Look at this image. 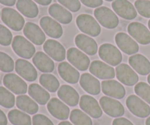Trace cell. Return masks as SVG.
<instances>
[{
    "label": "cell",
    "instance_id": "6da1fadb",
    "mask_svg": "<svg viewBox=\"0 0 150 125\" xmlns=\"http://www.w3.org/2000/svg\"><path fill=\"white\" fill-rule=\"evenodd\" d=\"M76 24L81 32L88 35L97 37L100 34V26L98 22L90 15H79L76 18Z\"/></svg>",
    "mask_w": 150,
    "mask_h": 125
},
{
    "label": "cell",
    "instance_id": "7a4b0ae2",
    "mask_svg": "<svg viewBox=\"0 0 150 125\" xmlns=\"http://www.w3.org/2000/svg\"><path fill=\"white\" fill-rule=\"evenodd\" d=\"M1 18L4 23L14 31L18 32L24 26L25 20L23 16L13 8H3L1 10Z\"/></svg>",
    "mask_w": 150,
    "mask_h": 125
},
{
    "label": "cell",
    "instance_id": "3957f363",
    "mask_svg": "<svg viewBox=\"0 0 150 125\" xmlns=\"http://www.w3.org/2000/svg\"><path fill=\"white\" fill-rule=\"evenodd\" d=\"M12 48L18 56L23 59H29L35 54V48L32 42L21 35L13 38Z\"/></svg>",
    "mask_w": 150,
    "mask_h": 125
},
{
    "label": "cell",
    "instance_id": "277c9868",
    "mask_svg": "<svg viewBox=\"0 0 150 125\" xmlns=\"http://www.w3.org/2000/svg\"><path fill=\"white\" fill-rule=\"evenodd\" d=\"M94 15L100 25L107 29H112L119 24V18L115 13L106 7H99L95 9Z\"/></svg>",
    "mask_w": 150,
    "mask_h": 125
},
{
    "label": "cell",
    "instance_id": "5b68a950",
    "mask_svg": "<svg viewBox=\"0 0 150 125\" xmlns=\"http://www.w3.org/2000/svg\"><path fill=\"white\" fill-rule=\"evenodd\" d=\"M98 54L103 61L111 66H118L122 60V55L120 50L109 43H105L100 45Z\"/></svg>",
    "mask_w": 150,
    "mask_h": 125
},
{
    "label": "cell",
    "instance_id": "8992f818",
    "mask_svg": "<svg viewBox=\"0 0 150 125\" xmlns=\"http://www.w3.org/2000/svg\"><path fill=\"white\" fill-rule=\"evenodd\" d=\"M126 105L132 114L140 118H146L150 114L149 105L136 95L129 96L126 100Z\"/></svg>",
    "mask_w": 150,
    "mask_h": 125
},
{
    "label": "cell",
    "instance_id": "52a82bcc",
    "mask_svg": "<svg viewBox=\"0 0 150 125\" xmlns=\"http://www.w3.org/2000/svg\"><path fill=\"white\" fill-rule=\"evenodd\" d=\"M67 59L73 67L81 71H85L90 66V59L87 55L76 48L67 50Z\"/></svg>",
    "mask_w": 150,
    "mask_h": 125
},
{
    "label": "cell",
    "instance_id": "ba28073f",
    "mask_svg": "<svg viewBox=\"0 0 150 125\" xmlns=\"http://www.w3.org/2000/svg\"><path fill=\"white\" fill-rule=\"evenodd\" d=\"M129 35L142 45L150 43V32L144 24L139 22H132L127 26Z\"/></svg>",
    "mask_w": 150,
    "mask_h": 125
},
{
    "label": "cell",
    "instance_id": "9c48e42d",
    "mask_svg": "<svg viewBox=\"0 0 150 125\" xmlns=\"http://www.w3.org/2000/svg\"><path fill=\"white\" fill-rule=\"evenodd\" d=\"M100 105L103 111L111 117H120L125 114V108L122 104L117 100L108 97H102L100 100Z\"/></svg>",
    "mask_w": 150,
    "mask_h": 125
},
{
    "label": "cell",
    "instance_id": "30bf717a",
    "mask_svg": "<svg viewBox=\"0 0 150 125\" xmlns=\"http://www.w3.org/2000/svg\"><path fill=\"white\" fill-rule=\"evenodd\" d=\"M3 83L6 88L16 95H24L27 92L28 86L26 82L13 73L5 75L3 78Z\"/></svg>",
    "mask_w": 150,
    "mask_h": 125
},
{
    "label": "cell",
    "instance_id": "8fae6325",
    "mask_svg": "<svg viewBox=\"0 0 150 125\" xmlns=\"http://www.w3.org/2000/svg\"><path fill=\"white\" fill-rule=\"evenodd\" d=\"M80 108L86 114L94 119H98L102 117L103 110L98 101L92 96L83 95L79 102Z\"/></svg>",
    "mask_w": 150,
    "mask_h": 125
},
{
    "label": "cell",
    "instance_id": "7c38bea8",
    "mask_svg": "<svg viewBox=\"0 0 150 125\" xmlns=\"http://www.w3.org/2000/svg\"><path fill=\"white\" fill-rule=\"evenodd\" d=\"M115 72L117 79L126 86H133L139 81L138 75L128 64H119L116 67Z\"/></svg>",
    "mask_w": 150,
    "mask_h": 125
},
{
    "label": "cell",
    "instance_id": "4fadbf2b",
    "mask_svg": "<svg viewBox=\"0 0 150 125\" xmlns=\"http://www.w3.org/2000/svg\"><path fill=\"white\" fill-rule=\"evenodd\" d=\"M115 42L122 52L131 55L138 53L139 46L130 36L124 32H119L115 36Z\"/></svg>",
    "mask_w": 150,
    "mask_h": 125
},
{
    "label": "cell",
    "instance_id": "5bb4252c",
    "mask_svg": "<svg viewBox=\"0 0 150 125\" xmlns=\"http://www.w3.org/2000/svg\"><path fill=\"white\" fill-rule=\"evenodd\" d=\"M112 8L117 15L127 20H133L137 16L136 8L127 0H114Z\"/></svg>",
    "mask_w": 150,
    "mask_h": 125
},
{
    "label": "cell",
    "instance_id": "9a60e30c",
    "mask_svg": "<svg viewBox=\"0 0 150 125\" xmlns=\"http://www.w3.org/2000/svg\"><path fill=\"white\" fill-rule=\"evenodd\" d=\"M89 71L100 79H112L115 77V70L103 61L95 60L91 63Z\"/></svg>",
    "mask_w": 150,
    "mask_h": 125
},
{
    "label": "cell",
    "instance_id": "2e32d148",
    "mask_svg": "<svg viewBox=\"0 0 150 125\" xmlns=\"http://www.w3.org/2000/svg\"><path fill=\"white\" fill-rule=\"evenodd\" d=\"M47 108L50 114L57 119L64 121L69 118L70 108L58 98L54 97L50 100L47 105Z\"/></svg>",
    "mask_w": 150,
    "mask_h": 125
},
{
    "label": "cell",
    "instance_id": "e0dca14e",
    "mask_svg": "<svg viewBox=\"0 0 150 125\" xmlns=\"http://www.w3.org/2000/svg\"><path fill=\"white\" fill-rule=\"evenodd\" d=\"M16 71L19 76L27 81H35L38 78V72L29 61L25 59H17L15 64Z\"/></svg>",
    "mask_w": 150,
    "mask_h": 125
},
{
    "label": "cell",
    "instance_id": "ac0fdd59",
    "mask_svg": "<svg viewBox=\"0 0 150 125\" xmlns=\"http://www.w3.org/2000/svg\"><path fill=\"white\" fill-rule=\"evenodd\" d=\"M43 50L51 59L57 61H62L65 59L66 51L61 43L54 40H47L43 45Z\"/></svg>",
    "mask_w": 150,
    "mask_h": 125
},
{
    "label": "cell",
    "instance_id": "d6986e66",
    "mask_svg": "<svg viewBox=\"0 0 150 125\" xmlns=\"http://www.w3.org/2000/svg\"><path fill=\"white\" fill-rule=\"evenodd\" d=\"M40 24L45 33L51 37L57 39L62 35L63 29L61 25L49 16L42 17L40 20Z\"/></svg>",
    "mask_w": 150,
    "mask_h": 125
},
{
    "label": "cell",
    "instance_id": "ffe728a7",
    "mask_svg": "<svg viewBox=\"0 0 150 125\" xmlns=\"http://www.w3.org/2000/svg\"><path fill=\"white\" fill-rule=\"evenodd\" d=\"M23 34L27 39L34 44L42 45L45 42V35L39 26L32 22H28L23 27Z\"/></svg>",
    "mask_w": 150,
    "mask_h": 125
},
{
    "label": "cell",
    "instance_id": "44dd1931",
    "mask_svg": "<svg viewBox=\"0 0 150 125\" xmlns=\"http://www.w3.org/2000/svg\"><path fill=\"white\" fill-rule=\"evenodd\" d=\"M101 89L105 95L116 99H122L125 95L124 86L117 81H103L101 83Z\"/></svg>",
    "mask_w": 150,
    "mask_h": 125
},
{
    "label": "cell",
    "instance_id": "7402d4cb",
    "mask_svg": "<svg viewBox=\"0 0 150 125\" xmlns=\"http://www.w3.org/2000/svg\"><path fill=\"white\" fill-rule=\"evenodd\" d=\"M76 46L86 53V54L93 56L98 53V44L93 38L83 34H79L75 38Z\"/></svg>",
    "mask_w": 150,
    "mask_h": 125
},
{
    "label": "cell",
    "instance_id": "603a6c76",
    "mask_svg": "<svg viewBox=\"0 0 150 125\" xmlns=\"http://www.w3.org/2000/svg\"><path fill=\"white\" fill-rule=\"evenodd\" d=\"M59 98L70 106H76L79 104V95L74 88L68 85H62L57 92Z\"/></svg>",
    "mask_w": 150,
    "mask_h": 125
},
{
    "label": "cell",
    "instance_id": "cb8c5ba5",
    "mask_svg": "<svg viewBox=\"0 0 150 125\" xmlns=\"http://www.w3.org/2000/svg\"><path fill=\"white\" fill-rule=\"evenodd\" d=\"M58 72L62 78L69 83H76L80 78L79 72L66 61H63L59 64Z\"/></svg>",
    "mask_w": 150,
    "mask_h": 125
},
{
    "label": "cell",
    "instance_id": "d4e9b609",
    "mask_svg": "<svg viewBox=\"0 0 150 125\" xmlns=\"http://www.w3.org/2000/svg\"><path fill=\"white\" fill-rule=\"evenodd\" d=\"M129 64L133 70L142 76L150 73V61L142 54H134L129 58Z\"/></svg>",
    "mask_w": 150,
    "mask_h": 125
},
{
    "label": "cell",
    "instance_id": "484cf974",
    "mask_svg": "<svg viewBox=\"0 0 150 125\" xmlns=\"http://www.w3.org/2000/svg\"><path fill=\"white\" fill-rule=\"evenodd\" d=\"M80 85L84 91L92 95H97L100 92V83L89 73H83L80 78Z\"/></svg>",
    "mask_w": 150,
    "mask_h": 125
},
{
    "label": "cell",
    "instance_id": "4316f807",
    "mask_svg": "<svg viewBox=\"0 0 150 125\" xmlns=\"http://www.w3.org/2000/svg\"><path fill=\"white\" fill-rule=\"evenodd\" d=\"M48 13L51 17L63 24H68L73 20L71 13L60 4H51L48 8Z\"/></svg>",
    "mask_w": 150,
    "mask_h": 125
},
{
    "label": "cell",
    "instance_id": "83f0119b",
    "mask_svg": "<svg viewBox=\"0 0 150 125\" xmlns=\"http://www.w3.org/2000/svg\"><path fill=\"white\" fill-rule=\"evenodd\" d=\"M32 61L38 70L42 73H51L54 71L55 67L53 60L48 56L47 54L41 51L37 52L35 54Z\"/></svg>",
    "mask_w": 150,
    "mask_h": 125
},
{
    "label": "cell",
    "instance_id": "f1b7e54d",
    "mask_svg": "<svg viewBox=\"0 0 150 125\" xmlns=\"http://www.w3.org/2000/svg\"><path fill=\"white\" fill-rule=\"evenodd\" d=\"M28 92L29 96L40 105H45L50 100L49 93L38 83L29 85Z\"/></svg>",
    "mask_w": 150,
    "mask_h": 125
},
{
    "label": "cell",
    "instance_id": "f546056e",
    "mask_svg": "<svg viewBox=\"0 0 150 125\" xmlns=\"http://www.w3.org/2000/svg\"><path fill=\"white\" fill-rule=\"evenodd\" d=\"M16 7L21 14L29 18L37 17L39 13V10L32 0H17Z\"/></svg>",
    "mask_w": 150,
    "mask_h": 125
},
{
    "label": "cell",
    "instance_id": "4dcf8cb0",
    "mask_svg": "<svg viewBox=\"0 0 150 125\" xmlns=\"http://www.w3.org/2000/svg\"><path fill=\"white\" fill-rule=\"evenodd\" d=\"M16 102L18 108L32 115L36 114L39 109L38 104L27 95H21L18 96L16 100Z\"/></svg>",
    "mask_w": 150,
    "mask_h": 125
},
{
    "label": "cell",
    "instance_id": "1f68e13d",
    "mask_svg": "<svg viewBox=\"0 0 150 125\" xmlns=\"http://www.w3.org/2000/svg\"><path fill=\"white\" fill-rule=\"evenodd\" d=\"M8 120L13 125H32V119L28 114L19 110H11L8 113Z\"/></svg>",
    "mask_w": 150,
    "mask_h": 125
},
{
    "label": "cell",
    "instance_id": "d6a6232c",
    "mask_svg": "<svg viewBox=\"0 0 150 125\" xmlns=\"http://www.w3.org/2000/svg\"><path fill=\"white\" fill-rule=\"evenodd\" d=\"M40 83L50 92H55L59 89V81L53 75L46 73L41 75L40 77Z\"/></svg>",
    "mask_w": 150,
    "mask_h": 125
},
{
    "label": "cell",
    "instance_id": "836d02e7",
    "mask_svg": "<svg viewBox=\"0 0 150 125\" xmlns=\"http://www.w3.org/2000/svg\"><path fill=\"white\" fill-rule=\"evenodd\" d=\"M70 119L74 125H92L90 117L79 109H74L71 111Z\"/></svg>",
    "mask_w": 150,
    "mask_h": 125
},
{
    "label": "cell",
    "instance_id": "e575fe53",
    "mask_svg": "<svg viewBox=\"0 0 150 125\" xmlns=\"http://www.w3.org/2000/svg\"><path fill=\"white\" fill-rule=\"evenodd\" d=\"M16 97L8 89L0 86V105L5 108H13L16 103Z\"/></svg>",
    "mask_w": 150,
    "mask_h": 125
},
{
    "label": "cell",
    "instance_id": "d590c367",
    "mask_svg": "<svg viewBox=\"0 0 150 125\" xmlns=\"http://www.w3.org/2000/svg\"><path fill=\"white\" fill-rule=\"evenodd\" d=\"M135 92L138 96L150 104V86L144 82H139L135 86Z\"/></svg>",
    "mask_w": 150,
    "mask_h": 125
},
{
    "label": "cell",
    "instance_id": "8d00e7d4",
    "mask_svg": "<svg viewBox=\"0 0 150 125\" xmlns=\"http://www.w3.org/2000/svg\"><path fill=\"white\" fill-rule=\"evenodd\" d=\"M14 70V61L13 59L4 52H0V70L10 73Z\"/></svg>",
    "mask_w": 150,
    "mask_h": 125
},
{
    "label": "cell",
    "instance_id": "74e56055",
    "mask_svg": "<svg viewBox=\"0 0 150 125\" xmlns=\"http://www.w3.org/2000/svg\"><path fill=\"white\" fill-rule=\"evenodd\" d=\"M135 7L139 14L145 18H150V1L149 0H136Z\"/></svg>",
    "mask_w": 150,
    "mask_h": 125
},
{
    "label": "cell",
    "instance_id": "f35d334b",
    "mask_svg": "<svg viewBox=\"0 0 150 125\" xmlns=\"http://www.w3.org/2000/svg\"><path fill=\"white\" fill-rule=\"evenodd\" d=\"M13 35L6 26L0 24V45L8 46L11 44Z\"/></svg>",
    "mask_w": 150,
    "mask_h": 125
},
{
    "label": "cell",
    "instance_id": "ab89813d",
    "mask_svg": "<svg viewBox=\"0 0 150 125\" xmlns=\"http://www.w3.org/2000/svg\"><path fill=\"white\" fill-rule=\"evenodd\" d=\"M59 2L72 12H78L81 9L79 0H58Z\"/></svg>",
    "mask_w": 150,
    "mask_h": 125
},
{
    "label": "cell",
    "instance_id": "60d3db41",
    "mask_svg": "<svg viewBox=\"0 0 150 125\" xmlns=\"http://www.w3.org/2000/svg\"><path fill=\"white\" fill-rule=\"evenodd\" d=\"M33 125H54L52 121L42 114H36L32 117Z\"/></svg>",
    "mask_w": 150,
    "mask_h": 125
},
{
    "label": "cell",
    "instance_id": "b9f144b4",
    "mask_svg": "<svg viewBox=\"0 0 150 125\" xmlns=\"http://www.w3.org/2000/svg\"><path fill=\"white\" fill-rule=\"evenodd\" d=\"M82 4L89 7H99L103 3V0H80Z\"/></svg>",
    "mask_w": 150,
    "mask_h": 125
},
{
    "label": "cell",
    "instance_id": "7bdbcfd3",
    "mask_svg": "<svg viewBox=\"0 0 150 125\" xmlns=\"http://www.w3.org/2000/svg\"><path fill=\"white\" fill-rule=\"evenodd\" d=\"M112 125H134L130 121L127 119L126 118L120 117L117 118L113 121Z\"/></svg>",
    "mask_w": 150,
    "mask_h": 125
},
{
    "label": "cell",
    "instance_id": "ee69618b",
    "mask_svg": "<svg viewBox=\"0 0 150 125\" xmlns=\"http://www.w3.org/2000/svg\"><path fill=\"white\" fill-rule=\"evenodd\" d=\"M0 125H7V117L1 109H0Z\"/></svg>",
    "mask_w": 150,
    "mask_h": 125
},
{
    "label": "cell",
    "instance_id": "f6af8a7d",
    "mask_svg": "<svg viewBox=\"0 0 150 125\" xmlns=\"http://www.w3.org/2000/svg\"><path fill=\"white\" fill-rule=\"evenodd\" d=\"M16 2V0H0V3L6 6H13Z\"/></svg>",
    "mask_w": 150,
    "mask_h": 125
},
{
    "label": "cell",
    "instance_id": "bcb514c9",
    "mask_svg": "<svg viewBox=\"0 0 150 125\" xmlns=\"http://www.w3.org/2000/svg\"><path fill=\"white\" fill-rule=\"evenodd\" d=\"M34 1H35V2L38 3V4H41V5L46 6L51 4L52 0H34Z\"/></svg>",
    "mask_w": 150,
    "mask_h": 125
},
{
    "label": "cell",
    "instance_id": "7dc6e473",
    "mask_svg": "<svg viewBox=\"0 0 150 125\" xmlns=\"http://www.w3.org/2000/svg\"><path fill=\"white\" fill-rule=\"evenodd\" d=\"M58 125H73V124H72V123H70V121H62V122H60Z\"/></svg>",
    "mask_w": 150,
    "mask_h": 125
},
{
    "label": "cell",
    "instance_id": "c3c4849f",
    "mask_svg": "<svg viewBox=\"0 0 150 125\" xmlns=\"http://www.w3.org/2000/svg\"><path fill=\"white\" fill-rule=\"evenodd\" d=\"M146 125H150V117L146 120Z\"/></svg>",
    "mask_w": 150,
    "mask_h": 125
},
{
    "label": "cell",
    "instance_id": "681fc988",
    "mask_svg": "<svg viewBox=\"0 0 150 125\" xmlns=\"http://www.w3.org/2000/svg\"><path fill=\"white\" fill-rule=\"evenodd\" d=\"M147 81H148V82H149V83L150 84V74L149 75V76H148V78H147Z\"/></svg>",
    "mask_w": 150,
    "mask_h": 125
},
{
    "label": "cell",
    "instance_id": "f907efd6",
    "mask_svg": "<svg viewBox=\"0 0 150 125\" xmlns=\"http://www.w3.org/2000/svg\"><path fill=\"white\" fill-rule=\"evenodd\" d=\"M148 26H149V29H150V20H149V22H148Z\"/></svg>",
    "mask_w": 150,
    "mask_h": 125
},
{
    "label": "cell",
    "instance_id": "816d5d0a",
    "mask_svg": "<svg viewBox=\"0 0 150 125\" xmlns=\"http://www.w3.org/2000/svg\"><path fill=\"white\" fill-rule=\"evenodd\" d=\"M105 1H113V0H105Z\"/></svg>",
    "mask_w": 150,
    "mask_h": 125
}]
</instances>
